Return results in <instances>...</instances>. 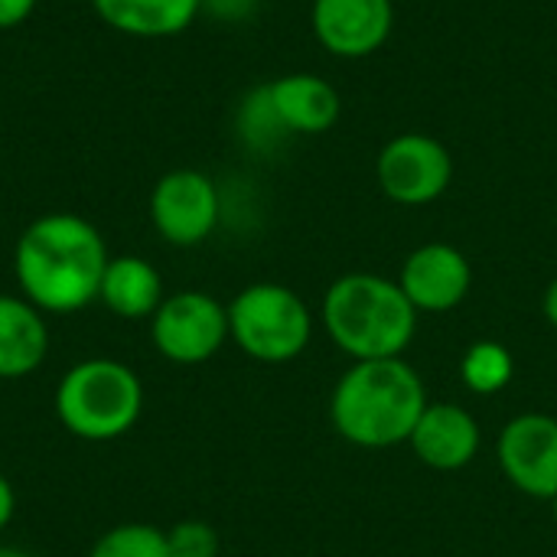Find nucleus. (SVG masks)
<instances>
[{
	"label": "nucleus",
	"instance_id": "3",
	"mask_svg": "<svg viewBox=\"0 0 557 557\" xmlns=\"http://www.w3.org/2000/svg\"><path fill=\"white\" fill-rule=\"evenodd\" d=\"M323 326L356 362L398 359L414 339L418 310L398 281L372 271H349L336 277L323 297Z\"/></svg>",
	"mask_w": 557,
	"mask_h": 557
},
{
	"label": "nucleus",
	"instance_id": "1",
	"mask_svg": "<svg viewBox=\"0 0 557 557\" xmlns=\"http://www.w3.org/2000/svg\"><path fill=\"white\" fill-rule=\"evenodd\" d=\"M111 255L104 235L75 212L33 219L13 245L20 294L42 313H78L98 300Z\"/></svg>",
	"mask_w": 557,
	"mask_h": 557
},
{
	"label": "nucleus",
	"instance_id": "5",
	"mask_svg": "<svg viewBox=\"0 0 557 557\" xmlns=\"http://www.w3.org/2000/svg\"><path fill=\"white\" fill-rule=\"evenodd\" d=\"M313 336V313L284 284L258 281L228 304V339L255 362L281 366L297 359Z\"/></svg>",
	"mask_w": 557,
	"mask_h": 557
},
{
	"label": "nucleus",
	"instance_id": "9",
	"mask_svg": "<svg viewBox=\"0 0 557 557\" xmlns=\"http://www.w3.org/2000/svg\"><path fill=\"white\" fill-rule=\"evenodd\" d=\"M496 460L519 493L552 503L557 496V418L539 411L512 418L496 441Z\"/></svg>",
	"mask_w": 557,
	"mask_h": 557
},
{
	"label": "nucleus",
	"instance_id": "14",
	"mask_svg": "<svg viewBox=\"0 0 557 557\" xmlns=\"http://www.w3.org/2000/svg\"><path fill=\"white\" fill-rule=\"evenodd\" d=\"M49 356V323L23 294H0V379L33 375Z\"/></svg>",
	"mask_w": 557,
	"mask_h": 557
},
{
	"label": "nucleus",
	"instance_id": "25",
	"mask_svg": "<svg viewBox=\"0 0 557 557\" xmlns=\"http://www.w3.org/2000/svg\"><path fill=\"white\" fill-rule=\"evenodd\" d=\"M0 557H33V555H26V552H20V548H10V545H0Z\"/></svg>",
	"mask_w": 557,
	"mask_h": 557
},
{
	"label": "nucleus",
	"instance_id": "10",
	"mask_svg": "<svg viewBox=\"0 0 557 557\" xmlns=\"http://www.w3.org/2000/svg\"><path fill=\"white\" fill-rule=\"evenodd\" d=\"M310 29L330 55L369 59L395 29V0H313Z\"/></svg>",
	"mask_w": 557,
	"mask_h": 557
},
{
	"label": "nucleus",
	"instance_id": "17",
	"mask_svg": "<svg viewBox=\"0 0 557 557\" xmlns=\"http://www.w3.org/2000/svg\"><path fill=\"white\" fill-rule=\"evenodd\" d=\"M235 137L242 140V147H248L258 157H271L290 140V131L284 127L281 114L271 101L268 82L255 85L251 91L242 95V101L235 108Z\"/></svg>",
	"mask_w": 557,
	"mask_h": 557
},
{
	"label": "nucleus",
	"instance_id": "8",
	"mask_svg": "<svg viewBox=\"0 0 557 557\" xmlns=\"http://www.w3.org/2000/svg\"><path fill=\"white\" fill-rule=\"evenodd\" d=\"M222 219V193L202 170L180 166L163 173L150 189V222L176 248L202 245Z\"/></svg>",
	"mask_w": 557,
	"mask_h": 557
},
{
	"label": "nucleus",
	"instance_id": "26",
	"mask_svg": "<svg viewBox=\"0 0 557 557\" xmlns=\"http://www.w3.org/2000/svg\"><path fill=\"white\" fill-rule=\"evenodd\" d=\"M552 512H555V522H557V496L552 499Z\"/></svg>",
	"mask_w": 557,
	"mask_h": 557
},
{
	"label": "nucleus",
	"instance_id": "2",
	"mask_svg": "<svg viewBox=\"0 0 557 557\" xmlns=\"http://www.w3.org/2000/svg\"><path fill=\"white\" fill-rule=\"evenodd\" d=\"M428 388L414 366L398 359H369L343 372L330 398V421L336 434L366 450H388L411 441L424 408Z\"/></svg>",
	"mask_w": 557,
	"mask_h": 557
},
{
	"label": "nucleus",
	"instance_id": "16",
	"mask_svg": "<svg viewBox=\"0 0 557 557\" xmlns=\"http://www.w3.org/2000/svg\"><path fill=\"white\" fill-rule=\"evenodd\" d=\"M163 277L140 255H117L108 261L98 300L121 320H150L163 304Z\"/></svg>",
	"mask_w": 557,
	"mask_h": 557
},
{
	"label": "nucleus",
	"instance_id": "13",
	"mask_svg": "<svg viewBox=\"0 0 557 557\" xmlns=\"http://www.w3.org/2000/svg\"><path fill=\"white\" fill-rule=\"evenodd\" d=\"M271 101L290 137H320L336 127L343 98L333 82L317 72H287L268 82Z\"/></svg>",
	"mask_w": 557,
	"mask_h": 557
},
{
	"label": "nucleus",
	"instance_id": "18",
	"mask_svg": "<svg viewBox=\"0 0 557 557\" xmlns=\"http://www.w3.org/2000/svg\"><path fill=\"white\" fill-rule=\"evenodd\" d=\"M512 375H516V359L496 339H480L463 352L460 379L473 395H496L512 382Z\"/></svg>",
	"mask_w": 557,
	"mask_h": 557
},
{
	"label": "nucleus",
	"instance_id": "20",
	"mask_svg": "<svg viewBox=\"0 0 557 557\" xmlns=\"http://www.w3.org/2000/svg\"><path fill=\"white\" fill-rule=\"evenodd\" d=\"M170 557H219V532L209 522L186 519L166 529Z\"/></svg>",
	"mask_w": 557,
	"mask_h": 557
},
{
	"label": "nucleus",
	"instance_id": "6",
	"mask_svg": "<svg viewBox=\"0 0 557 557\" xmlns=\"http://www.w3.org/2000/svg\"><path fill=\"white\" fill-rule=\"evenodd\" d=\"M375 183L395 206H431L454 183V153L424 131H405L375 153Z\"/></svg>",
	"mask_w": 557,
	"mask_h": 557
},
{
	"label": "nucleus",
	"instance_id": "11",
	"mask_svg": "<svg viewBox=\"0 0 557 557\" xmlns=\"http://www.w3.org/2000/svg\"><path fill=\"white\" fill-rule=\"evenodd\" d=\"M398 284L418 313H447L467 300L473 287V268L460 248L447 242H428L405 258Z\"/></svg>",
	"mask_w": 557,
	"mask_h": 557
},
{
	"label": "nucleus",
	"instance_id": "19",
	"mask_svg": "<svg viewBox=\"0 0 557 557\" xmlns=\"http://www.w3.org/2000/svg\"><path fill=\"white\" fill-rule=\"evenodd\" d=\"M88 557H170L166 532L147 522H124L108 529Z\"/></svg>",
	"mask_w": 557,
	"mask_h": 557
},
{
	"label": "nucleus",
	"instance_id": "24",
	"mask_svg": "<svg viewBox=\"0 0 557 557\" xmlns=\"http://www.w3.org/2000/svg\"><path fill=\"white\" fill-rule=\"evenodd\" d=\"M542 310H545V320L557 330V277L545 287V297H542Z\"/></svg>",
	"mask_w": 557,
	"mask_h": 557
},
{
	"label": "nucleus",
	"instance_id": "15",
	"mask_svg": "<svg viewBox=\"0 0 557 557\" xmlns=\"http://www.w3.org/2000/svg\"><path fill=\"white\" fill-rule=\"evenodd\" d=\"M104 26L134 39H170L202 16V0H91Z\"/></svg>",
	"mask_w": 557,
	"mask_h": 557
},
{
	"label": "nucleus",
	"instance_id": "4",
	"mask_svg": "<svg viewBox=\"0 0 557 557\" xmlns=\"http://www.w3.org/2000/svg\"><path fill=\"white\" fill-rule=\"evenodd\" d=\"M140 414V375L117 359H82L55 385V418L78 441H117L137 428Z\"/></svg>",
	"mask_w": 557,
	"mask_h": 557
},
{
	"label": "nucleus",
	"instance_id": "23",
	"mask_svg": "<svg viewBox=\"0 0 557 557\" xmlns=\"http://www.w3.org/2000/svg\"><path fill=\"white\" fill-rule=\"evenodd\" d=\"M13 512H16V493H13L10 480L0 473V532L13 522Z\"/></svg>",
	"mask_w": 557,
	"mask_h": 557
},
{
	"label": "nucleus",
	"instance_id": "7",
	"mask_svg": "<svg viewBox=\"0 0 557 557\" xmlns=\"http://www.w3.org/2000/svg\"><path fill=\"white\" fill-rule=\"evenodd\" d=\"M150 339L176 366L209 362L228 343V307L206 290H176L150 317Z\"/></svg>",
	"mask_w": 557,
	"mask_h": 557
},
{
	"label": "nucleus",
	"instance_id": "21",
	"mask_svg": "<svg viewBox=\"0 0 557 557\" xmlns=\"http://www.w3.org/2000/svg\"><path fill=\"white\" fill-rule=\"evenodd\" d=\"M261 3L264 0H202V13L212 16L215 23L242 26V23H251L261 13Z\"/></svg>",
	"mask_w": 557,
	"mask_h": 557
},
{
	"label": "nucleus",
	"instance_id": "22",
	"mask_svg": "<svg viewBox=\"0 0 557 557\" xmlns=\"http://www.w3.org/2000/svg\"><path fill=\"white\" fill-rule=\"evenodd\" d=\"M36 3L39 0H0V33L23 26L33 16Z\"/></svg>",
	"mask_w": 557,
	"mask_h": 557
},
{
	"label": "nucleus",
	"instance_id": "12",
	"mask_svg": "<svg viewBox=\"0 0 557 557\" xmlns=\"http://www.w3.org/2000/svg\"><path fill=\"white\" fill-rule=\"evenodd\" d=\"M408 444L424 467L457 473L470 467L480 454V424L460 405H428Z\"/></svg>",
	"mask_w": 557,
	"mask_h": 557
}]
</instances>
